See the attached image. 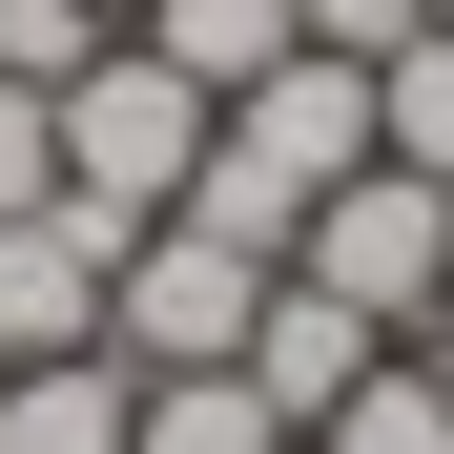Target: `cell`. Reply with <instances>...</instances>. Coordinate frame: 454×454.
<instances>
[{
  "label": "cell",
  "mask_w": 454,
  "mask_h": 454,
  "mask_svg": "<svg viewBox=\"0 0 454 454\" xmlns=\"http://www.w3.org/2000/svg\"><path fill=\"white\" fill-rule=\"evenodd\" d=\"M351 166H372V62L289 42L269 83H227V104H207V186H186V207L227 227V248H269V269H289V227H310Z\"/></svg>",
  "instance_id": "cell-1"
},
{
  "label": "cell",
  "mask_w": 454,
  "mask_h": 454,
  "mask_svg": "<svg viewBox=\"0 0 454 454\" xmlns=\"http://www.w3.org/2000/svg\"><path fill=\"white\" fill-rule=\"evenodd\" d=\"M62 186H83L104 227H166L207 186V83H186L166 42H104L83 83H62Z\"/></svg>",
  "instance_id": "cell-2"
},
{
  "label": "cell",
  "mask_w": 454,
  "mask_h": 454,
  "mask_svg": "<svg viewBox=\"0 0 454 454\" xmlns=\"http://www.w3.org/2000/svg\"><path fill=\"white\" fill-rule=\"evenodd\" d=\"M289 269H310V289H351L393 351H434V331H454V186H413V166H351L310 227H289Z\"/></svg>",
  "instance_id": "cell-3"
},
{
  "label": "cell",
  "mask_w": 454,
  "mask_h": 454,
  "mask_svg": "<svg viewBox=\"0 0 454 454\" xmlns=\"http://www.w3.org/2000/svg\"><path fill=\"white\" fill-rule=\"evenodd\" d=\"M248 310H269V248H227L207 207H166V227H124L104 351H124V372H227V351H248Z\"/></svg>",
  "instance_id": "cell-4"
},
{
  "label": "cell",
  "mask_w": 454,
  "mask_h": 454,
  "mask_svg": "<svg viewBox=\"0 0 454 454\" xmlns=\"http://www.w3.org/2000/svg\"><path fill=\"white\" fill-rule=\"evenodd\" d=\"M104 289H124V227H104L83 186L0 207V372H42V351H104Z\"/></svg>",
  "instance_id": "cell-5"
},
{
  "label": "cell",
  "mask_w": 454,
  "mask_h": 454,
  "mask_svg": "<svg viewBox=\"0 0 454 454\" xmlns=\"http://www.w3.org/2000/svg\"><path fill=\"white\" fill-rule=\"evenodd\" d=\"M372 351H393V331H372V310H351V289H310V269H269V310H248V351H227V372H248V393H269L289 434H310V413L351 393V372H372Z\"/></svg>",
  "instance_id": "cell-6"
},
{
  "label": "cell",
  "mask_w": 454,
  "mask_h": 454,
  "mask_svg": "<svg viewBox=\"0 0 454 454\" xmlns=\"http://www.w3.org/2000/svg\"><path fill=\"white\" fill-rule=\"evenodd\" d=\"M145 434V372L124 351H42V372H0V454H124Z\"/></svg>",
  "instance_id": "cell-7"
},
{
  "label": "cell",
  "mask_w": 454,
  "mask_h": 454,
  "mask_svg": "<svg viewBox=\"0 0 454 454\" xmlns=\"http://www.w3.org/2000/svg\"><path fill=\"white\" fill-rule=\"evenodd\" d=\"M310 454H454V372H434V351H372L351 393L310 413Z\"/></svg>",
  "instance_id": "cell-8"
},
{
  "label": "cell",
  "mask_w": 454,
  "mask_h": 454,
  "mask_svg": "<svg viewBox=\"0 0 454 454\" xmlns=\"http://www.w3.org/2000/svg\"><path fill=\"white\" fill-rule=\"evenodd\" d=\"M124 42H166V62H186V83L227 104V83H269V62H289V42H310V21H289V0H145V21H124Z\"/></svg>",
  "instance_id": "cell-9"
},
{
  "label": "cell",
  "mask_w": 454,
  "mask_h": 454,
  "mask_svg": "<svg viewBox=\"0 0 454 454\" xmlns=\"http://www.w3.org/2000/svg\"><path fill=\"white\" fill-rule=\"evenodd\" d=\"M124 454H310V434H289L248 372H145V434Z\"/></svg>",
  "instance_id": "cell-10"
},
{
  "label": "cell",
  "mask_w": 454,
  "mask_h": 454,
  "mask_svg": "<svg viewBox=\"0 0 454 454\" xmlns=\"http://www.w3.org/2000/svg\"><path fill=\"white\" fill-rule=\"evenodd\" d=\"M372 166H413V186H454V21H413L393 62H372Z\"/></svg>",
  "instance_id": "cell-11"
},
{
  "label": "cell",
  "mask_w": 454,
  "mask_h": 454,
  "mask_svg": "<svg viewBox=\"0 0 454 454\" xmlns=\"http://www.w3.org/2000/svg\"><path fill=\"white\" fill-rule=\"evenodd\" d=\"M104 42H124V21H83V0H0V83H42V104L83 83Z\"/></svg>",
  "instance_id": "cell-12"
},
{
  "label": "cell",
  "mask_w": 454,
  "mask_h": 454,
  "mask_svg": "<svg viewBox=\"0 0 454 454\" xmlns=\"http://www.w3.org/2000/svg\"><path fill=\"white\" fill-rule=\"evenodd\" d=\"M289 21H310V42H331V62H393V42H413V21H454V0H289Z\"/></svg>",
  "instance_id": "cell-13"
},
{
  "label": "cell",
  "mask_w": 454,
  "mask_h": 454,
  "mask_svg": "<svg viewBox=\"0 0 454 454\" xmlns=\"http://www.w3.org/2000/svg\"><path fill=\"white\" fill-rule=\"evenodd\" d=\"M42 186H62V104H42V83H0V207H42Z\"/></svg>",
  "instance_id": "cell-14"
},
{
  "label": "cell",
  "mask_w": 454,
  "mask_h": 454,
  "mask_svg": "<svg viewBox=\"0 0 454 454\" xmlns=\"http://www.w3.org/2000/svg\"><path fill=\"white\" fill-rule=\"evenodd\" d=\"M83 21H145V0H83Z\"/></svg>",
  "instance_id": "cell-15"
},
{
  "label": "cell",
  "mask_w": 454,
  "mask_h": 454,
  "mask_svg": "<svg viewBox=\"0 0 454 454\" xmlns=\"http://www.w3.org/2000/svg\"><path fill=\"white\" fill-rule=\"evenodd\" d=\"M434 372H454V331H434Z\"/></svg>",
  "instance_id": "cell-16"
}]
</instances>
